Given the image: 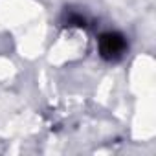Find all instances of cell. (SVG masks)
Returning <instances> with one entry per match:
<instances>
[{
	"mask_svg": "<svg viewBox=\"0 0 156 156\" xmlns=\"http://www.w3.org/2000/svg\"><path fill=\"white\" fill-rule=\"evenodd\" d=\"M98 50L105 61H119L127 51V39L118 31H105L98 39Z\"/></svg>",
	"mask_w": 156,
	"mask_h": 156,
	"instance_id": "cell-1",
	"label": "cell"
}]
</instances>
